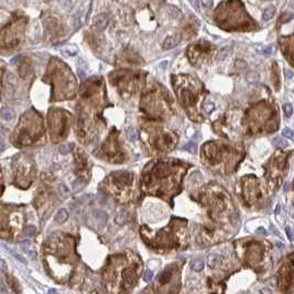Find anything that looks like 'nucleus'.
Returning a JSON list of instances; mask_svg holds the SVG:
<instances>
[{
  "label": "nucleus",
  "instance_id": "8",
  "mask_svg": "<svg viewBox=\"0 0 294 294\" xmlns=\"http://www.w3.org/2000/svg\"><path fill=\"white\" fill-rule=\"evenodd\" d=\"M191 266L194 271H201L204 268V261L202 259H194L191 262Z\"/></svg>",
  "mask_w": 294,
  "mask_h": 294
},
{
  "label": "nucleus",
  "instance_id": "10",
  "mask_svg": "<svg viewBox=\"0 0 294 294\" xmlns=\"http://www.w3.org/2000/svg\"><path fill=\"white\" fill-rule=\"evenodd\" d=\"M127 137H128V139L130 141H134L138 138V132H137V130L134 128L129 127V128L127 129Z\"/></svg>",
  "mask_w": 294,
  "mask_h": 294
},
{
  "label": "nucleus",
  "instance_id": "23",
  "mask_svg": "<svg viewBox=\"0 0 294 294\" xmlns=\"http://www.w3.org/2000/svg\"><path fill=\"white\" fill-rule=\"evenodd\" d=\"M203 6H205V7H207V8H211V7H213V1H207V0H204Z\"/></svg>",
  "mask_w": 294,
  "mask_h": 294
},
{
  "label": "nucleus",
  "instance_id": "9",
  "mask_svg": "<svg viewBox=\"0 0 294 294\" xmlns=\"http://www.w3.org/2000/svg\"><path fill=\"white\" fill-rule=\"evenodd\" d=\"M116 223L119 225L123 224V223H126L127 220V211H120L118 214H117V216H116Z\"/></svg>",
  "mask_w": 294,
  "mask_h": 294
},
{
  "label": "nucleus",
  "instance_id": "18",
  "mask_svg": "<svg viewBox=\"0 0 294 294\" xmlns=\"http://www.w3.org/2000/svg\"><path fill=\"white\" fill-rule=\"evenodd\" d=\"M63 52L64 53H66V54H75L76 52H77V48L76 46H72V48H66V49H64L63 50Z\"/></svg>",
  "mask_w": 294,
  "mask_h": 294
},
{
  "label": "nucleus",
  "instance_id": "27",
  "mask_svg": "<svg viewBox=\"0 0 294 294\" xmlns=\"http://www.w3.org/2000/svg\"><path fill=\"white\" fill-rule=\"evenodd\" d=\"M78 75H79V79H84V78H85V73H84L83 70H78Z\"/></svg>",
  "mask_w": 294,
  "mask_h": 294
},
{
  "label": "nucleus",
  "instance_id": "5",
  "mask_svg": "<svg viewBox=\"0 0 294 294\" xmlns=\"http://www.w3.org/2000/svg\"><path fill=\"white\" fill-rule=\"evenodd\" d=\"M1 118L5 120H11L15 118V111L10 108H2L1 109Z\"/></svg>",
  "mask_w": 294,
  "mask_h": 294
},
{
  "label": "nucleus",
  "instance_id": "25",
  "mask_svg": "<svg viewBox=\"0 0 294 294\" xmlns=\"http://www.w3.org/2000/svg\"><path fill=\"white\" fill-rule=\"evenodd\" d=\"M205 109L207 110V113H211V111L214 109V105L213 104H208V105L205 106Z\"/></svg>",
  "mask_w": 294,
  "mask_h": 294
},
{
  "label": "nucleus",
  "instance_id": "21",
  "mask_svg": "<svg viewBox=\"0 0 294 294\" xmlns=\"http://www.w3.org/2000/svg\"><path fill=\"white\" fill-rule=\"evenodd\" d=\"M284 74H285V77H287L288 79H291V78H293V76H294V73L291 70H284Z\"/></svg>",
  "mask_w": 294,
  "mask_h": 294
},
{
  "label": "nucleus",
  "instance_id": "32",
  "mask_svg": "<svg viewBox=\"0 0 294 294\" xmlns=\"http://www.w3.org/2000/svg\"><path fill=\"white\" fill-rule=\"evenodd\" d=\"M292 62H293V63H294V54H293V55H292Z\"/></svg>",
  "mask_w": 294,
  "mask_h": 294
},
{
  "label": "nucleus",
  "instance_id": "11",
  "mask_svg": "<svg viewBox=\"0 0 294 294\" xmlns=\"http://www.w3.org/2000/svg\"><path fill=\"white\" fill-rule=\"evenodd\" d=\"M260 75L256 72H250L249 74H247V81L250 82V83H257L259 81Z\"/></svg>",
  "mask_w": 294,
  "mask_h": 294
},
{
  "label": "nucleus",
  "instance_id": "19",
  "mask_svg": "<svg viewBox=\"0 0 294 294\" xmlns=\"http://www.w3.org/2000/svg\"><path fill=\"white\" fill-rule=\"evenodd\" d=\"M70 144H63V146H61V148H60V152H61V153H63V154L68 153V152H70Z\"/></svg>",
  "mask_w": 294,
  "mask_h": 294
},
{
  "label": "nucleus",
  "instance_id": "29",
  "mask_svg": "<svg viewBox=\"0 0 294 294\" xmlns=\"http://www.w3.org/2000/svg\"><path fill=\"white\" fill-rule=\"evenodd\" d=\"M261 294H272V293L269 291V290H262V291H261Z\"/></svg>",
  "mask_w": 294,
  "mask_h": 294
},
{
  "label": "nucleus",
  "instance_id": "4",
  "mask_svg": "<svg viewBox=\"0 0 294 294\" xmlns=\"http://www.w3.org/2000/svg\"><path fill=\"white\" fill-rule=\"evenodd\" d=\"M67 218H68L67 211L63 208V209H60V211H58V214H56V216H55V221L58 223V224H63Z\"/></svg>",
  "mask_w": 294,
  "mask_h": 294
},
{
  "label": "nucleus",
  "instance_id": "28",
  "mask_svg": "<svg viewBox=\"0 0 294 294\" xmlns=\"http://www.w3.org/2000/svg\"><path fill=\"white\" fill-rule=\"evenodd\" d=\"M237 66H242V67H245L246 63H245L244 61H237Z\"/></svg>",
  "mask_w": 294,
  "mask_h": 294
},
{
  "label": "nucleus",
  "instance_id": "12",
  "mask_svg": "<svg viewBox=\"0 0 294 294\" xmlns=\"http://www.w3.org/2000/svg\"><path fill=\"white\" fill-rule=\"evenodd\" d=\"M273 144L277 148H280V149H284L285 147H288V142L285 140H283L282 138H275L273 140Z\"/></svg>",
  "mask_w": 294,
  "mask_h": 294
},
{
  "label": "nucleus",
  "instance_id": "22",
  "mask_svg": "<svg viewBox=\"0 0 294 294\" xmlns=\"http://www.w3.org/2000/svg\"><path fill=\"white\" fill-rule=\"evenodd\" d=\"M285 231H287V235H288V237H289L290 240H293V235H292L290 227H287V228H285Z\"/></svg>",
  "mask_w": 294,
  "mask_h": 294
},
{
  "label": "nucleus",
  "instance_id": "7",
  "mask_svg": "<svg viewBox=\"0 0 294 294\" xmlns=\"http://www.w3.org/2000/svg\"><path fill=\"white\" fill-rule=\"evenodd\" d=\"M274 12H275V8H274L273 6H270V7H268L266 10L263 11V19L266 21L272 19V18H273V15H274Z\"/></svg>",
  "mask_w": 294,
  "mask_h": 294
},
{
  "label": "nucleus",
  "instance_id": "13",
  "mask_svg": "<svg viewBox=\"0 0 294 294\" xmlns=\"http://www.w3.org/2000/svg\"><path fill=\"white\" fill-rule=\"evenodd\" d=\"M283 111H284V115H285L287 118L291 117L292 113H293V107H292L291 104H285V105L283 106Z\"/></svg>",
  "mask_w": 294,
  "mask_h": 294
},
{
  "label": "nucleus",
  "instance_id": "2",
  "mask_svg": "<svg viewBox=\"0 0 294 294\" xmlns=\"http://www.w3.org/2000/svg\"><path fill=\"white\" fill-rule=\"evenodd\" d=\"M180 40H181V36L179 34H174L172 36H168L164 40L163 42V49L164 50H171V49L175 48L177 44H179Z\"/></svg>",
  "mask_w": 294,
  "mask_h": 294
},
{
  "label": "nucleus",
  "instance_id": "16",
  "mask_svg": "<svg viewBox=\"0 0 294 294\" xmlns=\"http://www.w3.org/2000/svg\"><path fill=\"white\" fill-rule=\"evenodd\" d=\"M35 232V227L34 226H27L24 229V235H27V236H32V235H34Z\"/></svg>",
  "mask_w": 294,
  "mask_h": 294
},
{
  "label": "nucleus",
  "instance_id": "1",
  "mask_svg": "<svg viewBox=\"0 0 294 294\" xmlns=\"http://www.w3.org/2000/svg\"><path fill=\"white\" fill-rule=\"evenodd\" d=\"M134 280H136V275H134V272H133L132 269H126L122 273V281L125 287L126 288H130L133 285L134 283Z\"/></svg>",
  "mask_w": 294,
  "mask_h": 294
},
{
  "label": "nucleus",
  "instance_id": "26",
  "mask_svg": "<svg viewBox=\"0 0 294 294\" xmlns=\"http://www.w3.org/2000/svg\"><path fill=\"white\" fill-rule=\"evenodd\" d=\"M289 190H290V183H289V182H287V183L284 184V186H283L284 193H288V192H289Z\"/></svg>",
  "mask_w": 294,
  "mask_h": 294
},
{
  "label": "nucleus",
  "instance_id": "6",
  "mask_svg": "<svg viewBox=\"0 0 294 294\" xmlns=\"http://www.w3.org/2000/svg\"><path fill=\"white\" fill-rule=\"evenodd\" d=\"M230 53V46H224L223 49H220V51L218 52L217 55V60L218 61H224Z\"/></svg>",
  "mask_w": 294,
  "mask_h": 294
},
{
  "label": "nucleus",
  "instance_id": "14",
  "mask_svg": "<svg viewBox=\"0 0 294 294\" xmlns=\"http://www.w3.org/2000/svg\"><path fill=\"white\" fill-rule=\"evenodd\" d=\"M168 13L171 15V17H172V18L181 17V12H180V11H179V9H177V8L168 7Z\"/></svg>",
  "mask_w": 294,
  "mask_h": 294
},
{
  "label": "nucleus",
  "instance_id": "17",
  "mask_svg": "<svg viewBox=\"0 0 294 294\" xmlns=\"http://www.w3.org/2000/svg\"><path fill=\"white\" fill-rule=\"evenodd\" d=\"M152 278H153V272L151 271V270H148L143 275V280L146 282H150L151 280H152Z\"/></svg>",
  "mask_w": 294,
  "mask_h": 294
},
{
  "label": "nucleus",
  "instance_id": "33",
  "mask_svg": "<svg viewBox=\"0 0 294 294\" xmlns=\"http://www.w3.org/2000/svg\"><path fill=\"white\" fill-rule=\"evenodd\" d=\"M293 207H294V203H293Z\"/></svg>",
  "mask_w": 294,
  "mask_h": 294
},
{
  "label": "nucleus",
  "instance_id": "15",
  "mask_svg": "<svg viewBox=\"0 0 294 294\" xmlns=\"http://www.w3.org/2000/svg\"><path fill=\"white\" fill-rule=\"evenodd\" d=\"M282 136H283L284 138H289V139H291V138H293V132H292L291 129H289V128H284V129H283V131H282Z\"/></svg>",
  "mask_w": 294,
  "mask_h": 294
},
{
  "label": "nucleus",
  "instance_id": "24",
  "mask_svg": "<svg viewBox=\"0 0 294 294\" xmlns=\"http://www.w3.org/2000/svg\"><path fill=\"white\" fill-rule=\"evenodd\" d=\"M257 234H259V235H266V229L264 228H262V227H260V228H258L257 229Z\"/></svg>",
  "mask_w": 294,
  "mask_h": 294
},
{
  "label": "nucleus",
  "instance_id": "30",
  "mask_svg": "<svg viewBox=\"0 0 294 294\" xmlns=\"http://www.w3.org/2000/svg\"><path fill=\"white\" fill-rule=\"evenodd\" d=\"M280 207H281V206H280V204H278V206H277V209H275V214H277V215H278V214L280 213Z\"/></svg>",
  "mask_w": 294,
  "mask_h": 294
},
{
  "label": "nucleus",
  "instance_id": "31",
  "mask_svg": "<svg viewBox=\"0 0 294 294\" xmlns=\"http://www.w3.org/2000/svg\"><path fill=\"white\" fill-rule=\"evenodd\" d=\"M191 3H192L193 6H195L196 8H198V2H197V1H192Z\"/></svg>",
  "mask_w": 294,
  "mask_h": 294
},
{
  "label": "nucleus",
  "instance_id": "3",
  "mask_svg": "<svg viewBox=\"0 0 294 294\" xmlns=\"http://www.w3.org/2000/svg\"><path fill=\"white\" fill-rule=\"evenodd\" d=\"M94 24H95L97 30L103 31L104 29L107 27V24H108V17H107L105 13L98 15L97 17L95 18V20H94Z\"/></svg>",
  "mask_w": 294,
  "mask_h": 294
},
{
  "label": "nucleus",
  "instance_id": "20",
  "mask_svg": "<svg viewBox=\"0 0 294 294\" xmlns=\"http://www.w3.org/2000/svg\"><path fill=\"white\" fill-rule=\"evenodd\" d=\"M262 52H263V54H272V53H273V46H271V45L266 46V48L263 49Z\"/></svg>",
  "mask_w": 294,
  "mask_h": 294
}]
</instances>
